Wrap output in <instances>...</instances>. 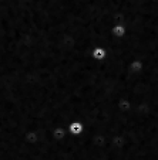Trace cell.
I'll use <instances>...</instances> for the list:
<instances>
[{
    "label": "cell",
    "instance_id": "1",
    "mask_svg": "<svg viewBox=\"0 0 158 160\" xmlns=\"http://www.w3.org/2000/svg\"><path fill=\"white\" fill-rule=\"evenodd\" d=\"M67 130H68V133L73 136H80L84 133L85 125L81 121H71L70 123L67 125Z\"/></svg>",
    "mask_w": 158,
    "mask_h": 160
},
{
    "label": "cell",
    "instance_id": "2",
    "mask_svg": "<svg viewBox=\"0 0 158 160\" xmlns=\"http://www.w3.org/2000/svg\"><path fill=\"white\" fill-rule=\"evenodd\" d=\"M128 68L133 74H141L145 70V61L143 58H134L130 64H128Z\"/></svg>",
    "mask_w": 158,
    "mask_h": 160
},
{
    "label": "cell",
    "instance_id": "3",
    "mask_svg": "<svg viewBox=\"0 0 158 160\" xmlns=\"http://www.w3.org/2000/svg\"><path fill=\"white\" fill-rule=\"evenodd\" d=\"M107 55H108V51H107L106 47H101V45H97V47H94L91 51V57L94 58L95 61H104L107 58Z\"/></svg>",
    "mask_w": 158,
    "mask_h": 160
},
{
    "label": "cell",
    "instance_id": "4",
    "mask_svg": "<svg viewBox=\"0 0 158 160\" xmlns=\"http://www.w3.org/2000/svg\"><path fill=\"white\" fill-rule=\"evenodd\" d=\"M68 135H70V133H68V130H67L66 126H57V128H54V130H53V138H54L57 142L66 140Z\"/></svg>",
    "mask_w": 158,
    "mask_h": 160
},
{
    "label": "cell",
    "instance_id": "5",
    "mask_svg": "<svg viewBox=\"0 0 158 160\" xmlns=\"http://www.w3.org/2000/svg\"><path fill=\"white\" fill-rule=\"evenodd\" d=\"M111 33L116 38H124L125 34H127V26L123 24V23H118L111 28Z\"/></svg>",
    "mask_w": 158,
    "mask_h": 160
},
{
    "label": "cell",
    "instance_id": "6",
    "mask_svg": "<svg viewBox=\"0 0 158 160\" xmlns=\"http://www.w3.org/2000/svg\"><path fill=\"white\" fill-rule=\"evenodd\" d=\"M25 140L27 145H36V143H39L40 140V135L39 132H36V130H29V132H26L25 135Z\"/></svg>",
    "mask_w": 158,
    "mask_h": 160
},
{
    "label": "cell",
    "instance_id": "7",
    "mask_svg": "<svg viewBox=\"0 0 158 160\" xmlns=\"http://www.w3.org/2000/svg\"><path fill=\"white\" fill-rule=\"evenodd\" d=\"M157 13H158V12H157ZM152 14H155V13H152ZM150 16H151V14H150ZM147 17H148V16H147ZM143 18H144V17H143ZM140 20H141V18H140ZM134 23H135V21H134ZM130 24H131V23H130ZM127 26H128V24H127ZM154 57H158V54H155ZM154 57H151V58H154ZM151 58H148V60H151ZM148 60H147V61H148ZM150 106H151V105H150Z\"/></svg>",
    "mask_w": 158,
    "mask_h": 160
}]
</instances>
